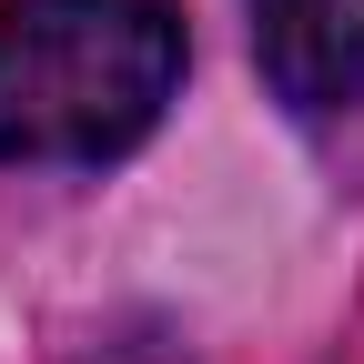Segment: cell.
I'll return each mask as SVG.
<instances>
[{
	"mask_svg": "<svg viewBox=\"0 0 364 364\" xmlns=\"http://www.w3.org/2000/svg\"><path fill=\"white\" fill-rule=\"evenodd\" d=\"M182 91V21L162 0H0V162H122Z\"/></svg>",
	"mask_w": 364,
	"mask_h": 364,
	"instance_id": "1",
	"label": "cell"
},
{
	"mask_svg": "<svg viewBox=\"0 0 364 364\" xmlns=\"http://www.w3.org/2000/svg\"><path fill=\"white\" fill-rule=\"evenodd\" d=\"M253 61L273 102L354 112L364 102V0H253Z\"/></svg>",
	"mask_w": 364,
	"mask_h": 364,
	"instance_id": "2",
	"label": "cell"
}]
</instances>
